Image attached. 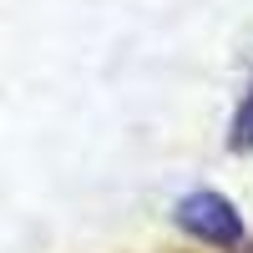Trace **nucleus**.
<instances>
[{
  "label": "nucleus",
  "instance_id": "obj_2",
  "mask_svg": "<svg viewBox=\"0 0 253 253\" xmlns=\"http://www.w3.org/2000/svg\"><path fill=\"white\" fill-rule=\"evenodd\" d=\"M233 152H253V91L243 96V107H238V117H233Z\"/></svg>",
  "mask_w": 253,
  "mask_h": 253
},
{
  "label": "nucleus",
  "instance_id": "obj_1",
  "mask_svg": "<svg viewBox=\"0 0 253 253\" xmlns=\"http://www.w3.org/2000/svg\"><path fill=\"white\" fill-rule=\"evenodd\" d=\"M177 228L182 233H193L203 243H213V248H233L243 243V218H238V208L218 198V193H187L177 203Z\"/></svg>",
  "mask_w": 253,
  "mask_h": 253
}]
</instances>
